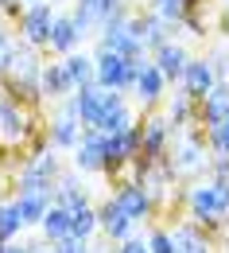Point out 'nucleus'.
Here are the masks:
<instances>
[{"instance_id":"11","label":"nucleus","mask_w":229,"mask_h":253,"mask_svg":"<svg viewBox=\"0 0 229 253\" xmlns=\"http://www.w3.org/2000/svg\"><path fill=\"white\" fill-rule=\"evenodd\" d=\"M167 86H171V82H167V74L148 59V63L140 66V74H136V90H132V94H136V101H140L144 109H156V105L164 101Z\"/></svg>"},{"instance_id":"23","label":"nucleus","mask_w":229,"mask_h":253,"mask_svg":"<svg viewBox=\"0 0 229 253\" xmlns=\"http://www.w3.org/2000/svg\"><path fill=\"white\" fill-rule=\"evenodd\" d=\"M164 117L171 121V128H175V132H183V128L195 125V117H198V101H195V97H187V94H175L171 101H167V113H164Z\"/></svg>"},{"instance_id":"25","label":"nucleus","mask_w":229,"mask_h":253,"mask_svg":"<svg viewBox=\"0 0 229 253\" xmlns=\"http://www.w3.org/2000/svg\"><path fill=\"white\" fill-rule=\"evenodd\" d=\"M70 234H74V238H82V242H94V234H101L98 207H94V203H90V207H82V211H74V222H70Z\"/></svg>"},{"instance_id":"2","label":"nucleus","mask_w":229,"mask_h":253,"mask_svg":"<svg viewBox=\"0 0 229 253\" xmlns=\"http://www.w3.org/2000/svg\"><path fill=\"white\" fill-rule=\"evenodd\" d=\"M167 160H171L175 175H195V171H206V175H210V144H206V128L191 125V128H187V136L171 140Z\"/></svg>"},{"instance_id":"16","label":"nucleus","mask_w":229,"mask_h":253,"mask_svg":"<svg viewBox=\"0 0 229 253\" xmlns=\"http://www.w3.org/2000/svg\"><path fill=\"white\" fill-rule=\"evenodd\" d=\"M152 63L167 74V82H179V78H183V70H187V63H191V55L183 51V43L167 39L160 51H152Z\"/></svg>"},{"instance_id":"1","label":"nucleus","mask_w":229,"mask_h":253,"mask_svg":"<svg viewBox=\"0 0 229 253\" xmlns=\"http://www.w3.org/2000/svg\"><path fill=\"white\" fill-rule=\"evenodd\" d=\"M229 214V179H198L187 187V218L206 226L210 234H222V222Z\"/></svg>"},{"instance_id":"9","label":"nucleus","mask_w":229,"mask_h":253,"mask_svg":"<svg viewBox=\"0 0 229 253\" xmlns=\"http://www.w3.org/2000/svg\"><path fill=\"white\" fill-rule=\"evenodd\" d=\"M179 82H183V94H187V97L206 101V97L218 90V70H214V63H210V59H191Z\"/></svg>"},{"instance_id":"29","label":"nucleus","mask_w":229,"mask_h":253,"mask_svg":"<svg viewBox=\"0 0 229 253\" xmlns=\"http://www.w3.org/2000/svg\"><path fill=\"white\" fill-rule=\"evenodd\" d=\"M51 250H55V253H94V250H90V242H82V238H74V234L63 238V242H55Z\"/></svg>"},{"instance_id":"24","label":"nucleus","mask_w":229,"mask_h":253,"mask_svg":"<svg viewBox=\"0 0 229 253\" xmlns=\"http://www.w3.org/2000/svg\"><path fill=\"white\" fill-rule=\"evenodd\" d=\"M51 203H55V199H47V195H16V207H20L24 226H39V222L47 218Z\"/></svg>"},{"instance_id":"45","label":"nucleus","mask_w":229,"mask_h":253,"mask_svg":"<svg viewBox=\"0 0 229 253\" xmlns=\"http://www.w3.org/2000/svg\"><path fill=\"white\" fill-rule=\"evenodd\" d=\"M226 4H229V0H226Z\"/></svg>"},{"instance_id":"22","label":"nucleus","mask_w":229,"mask_h":253,"mask_svg":"<svg viewBox=\"0 0 229 253\" xmlns=\"http://www.w3.org/2000/svg\"><path fill=\"white\" fill-rule=\"evenodd\" d=\"M226 117H229V86H218L206 101H198V121H202V128H210L222 125Z\"/></svg>"},{"instance_id":"44","label":"nucleus","mask_w":229,"mask_h":253,"mask_svg":"<svg viewBox=\"0 0 229 253\" xmlns=\"http://www.w3.org/2000/svg\"><path fill=\"white\" fill-rule=\"evenodd\" d=\"M24 4H39V0H24Z\"/></svg>"},{"instance_id":"34","label":"nucleus","mask_w":229,"mask_h":253,"mask_svg":"<svg viewBox=\"0 0 229 253\" xmlns=\"http://www.w3.org/2000/svg\"><path fill=\"white\" fill-rule=\"evenodd\" d=\"M24 8H28L24 0H0V12H4V16H12V20H20V16H24Z\"/></svg>"},{"instance_id":"3","label":"nucleus","mask_w":229,"mask_h":253,"mask_svg":"<svg viewBox=\"0 0 229 253\" xmlns=\"http://www.w3.org/2000/svg\"><path fill=\"white\" fill-rule=\"evenodd\" d=\"M94 63H98V86L105 90H136V74H140V66L148 63V59H140V63H132L125 55H117L113 47H105L98 43V51H94Z\"/></svg>"},{"instance_id":"6","label":"nucleus","mask_w":229,"mask_h":253,"mask_svg":"<svg viewBox=\"0 0 229 253\" xmlns=\"http://www.w3.org/2000/svg\"><path fill=\"white\" fill-rule=\"evenodd\" d=\"M55 4H47V0H39V4H28L24 8V16L16 20V28H20V39L24 43H32V47H47V39H51V28H55Z\"/></svg>"},{"instance_id":"42","label":"nucleus","mask_w":229,"mask_h":253,"mask_svg":"<svg viewBox=\"0 0 229 253\" xmlns=\"http://www.w3.org/2000/svg\"><path fill=\"white\" fill-rule=\"evenodd\" d=\"M222 28H226V35H229V12H226V20H222Z\"/></svg>"},{"instance_id":"36","label":"nucleus","mask_w":229,"mask_h":253,"mask_svg":"<svg viewBox=\"0 0 229 253\" xmlns=\"http://www.w3.org/2000/svg\"><path fill=\"white\" fill-rule=\"evenodd\" d=\"M187 253H214V242H206V246H195V250H187Z\"/></svg>"},{"instance_id":"33","label":"nucleus","mask_w":229,"mask_h":253,"mask_svg":"<svg viewBox=\"0 0 229 253\" xmlns=\"http://www.w3.org/2000/svg\"><path fill=\"white\" fill-rule=\"evenodd\" d=\"M121 253H152V250H148V242H144V238H136V234H132V238L121 242Z\"/></svg>"},{"instance_id":"14","label":"nucleus","mask_w":229,"mask_h":253,"mask_svg":"<svg viewBox=\"0 0 229 253\" xmlns=\"http://www.w3.org/2000/svg\"><path fill=\"white\" fill-rule=\"evenodd\" d=\"M98 222H101V234H105V238H113V242H125V238H132V230H136V222L117 207V199H113V195L98 207Z\"/></svg>"},{"instance_id":"31","label":"nucleus","mask_w":229,"mask_h":253,"mask_svg":"<svg viewBox=\"0 0 229 253\" xmlns=\"http://www.w3.org/2000/svg\"><path fill=\"white\" fill-rule=\"evenodd\" d=\"M210 175L214 179H229V156H210Z\"/></svg>"},{"instance_id":"15","label":"nucleus","mask_w":229,"mask_h":253,"mask_svg":"<svg viewBox=\"0 0 229 253\" xmlns=\"http://www.w3.org/2000/svg\"><path fill=\"white\" fill-rule=\"evenodd\" d=\"M82 128H86V125H82V121H78V117L63 105V109L51 117L47 136H51V144H55V148H70V152H74V148H78V140H82Z\"/></svg>"},{"instance_id":"40","label":"nucleus","mask_w":229,"mask_h":253,"mask_svg":"<svg viewBox=\"0 0 229 253\" xmlns=\"http://www.w3.org/2000/svg\"><path fill=\"white\" fill-rule=\"evenodd\" d=\"M183 4H187V8H202V0H183Z\"/></svg>"},{"instance_id":"18","label":"nucleus","mask_w":229,"mask_h":253,"mask_svg":"<svg viewBox=\"0 0 229 253\" xmlns=\"http://www.w3.org/2000/svg\"><path fill=\"white\" fill-rule=\"evenodd\" d=\"M55 203H63L66 211L90 207V191L82 183V171H63V175H59V199H55Z\"/></svg>"},{"instance_id":"4","label":"nucleus","mask_w":229,"mask_h":253,"mask_svg":"<svg viewBox=\"0 0 229 253\" xmlns=\"http://www.w3.org/2000/svg\"><path fill=\"white\" fill-rule=\"evenodd\" d=\"M39 125H35L32 117V105H24V101H16V97H0V140L4 144H28Z\"/></svg>"},{"instance_id":"20","label":"nucleus","mask_w":229,"mask_h":253,"mask_svg":"<svg viewBox=\"0 0 229 253\" xmlns=\"http://www.w3.org/2000/svg\"><path fill=\"white\" fill-rule=\"evenodd\" d=\"M78 43H82L78 24H74L70 16H55V28H51V39H47V51H55V55H70Z\"/></svg>"},{"instance_id":"10","label":"nucleus","mask_w":229,"mask_h":253,"mask_svg":"<svg viewBox=\"0 0 229 253\" xmlns=\"http://www.w3.org/2000/svg\"><path fill=\"white\" fill-rule=\"evenodd\" d=\"M140 125H144V148H140V156H148V160H167V152H171V140H175V128H171V121L152 113V117H144Z\"/></svg>"},{"instance_id":"5","label":"nucleus","mask_w":229,"mask_h":253,"mask_svg":"<svg viewBox=\"0 0 229 253\" xmlns=\"http://www.w3.org/2000/svg\"><path fill=\"white\" fill-rule=\"evenodd\" d=\"M113 199H117V207H121V211H125V214H129L136 226H140V222H152L156 214H160V203L152 199V191L144 187L140 179H132V175L117 183Z\"/></svg>"},{"instance_id":"32","label":"nucleus","mask_w":229,"mask_h":253,"mask_svg":"<svg viewBox=\"0 0 229 253\" xmlns=\"http://www.w3.org/2000/svg\"><path fill=\"white\" fill-rule=\"evenodd\" d=\"M210 63L218 70V86H229V55H214Z\"/></svg>"},{"instance_id":"7","label":"nucleus","mask_w":229,"mask_h":253,"mask_svg":"<svg viewBox=\"0 0 229 253\" xmlns=\"http://www.w3.org/2000/svg\"><path fill=\"white\" fill-rule=\"evenodd\" d=\"M66 109L82 121L86 128H98L101 117H105V86H82V90H74L70 94V101H66Z\"/></svg>"},{"instance_id":"27","label":"nucleus","mask_w":229,"mask_h":253,"mask_svg":"<svg viewBox=\"0 0 229 253\" xmlns=\"http://www.w3.org/2000/svg\"><path fill=\"white\" fill-rule=\"evenodd\" d=\"M144 242H148V250H152V253H179V246H175V234H171V226H152Z\"/></svg>"},{"instance_id":"28","label":"nucleus","mask_w":229,"mask_h":253,"mask_svg":"<svg viewBox=\"0 0 229 253\" xmlns=\"http://www.w3.org/2000/svg\"><path fill=\"white\" fill-rule=\"evenodd\" d=\"M152 12L167 20V24H183V16H187V4L183 0H152Z\"/></svg>"},{"instance_id":"8","label":"nucleus","mask_w":229,"mask_h":253,"mask_svg":"<svg viewBox=\"0 0 229 253\" xmlns=\"http://www.w3.org/2000/svg\"><path fill=\"white\" fill-rule=\"evenodd\" d=\"M74 171H82V175L105 171V132L101 128H82V140L74 148Z\"/></svg>"},{"instance_id":"26","label":"nucleus","mask_w":229,"mask_h":253,"mask_svg":"<svg viewBox=\"0 0 229 253\" xmlns=\"http://www.w3.org/2000/svg\"><path fill=\"white\" fill-rule=\"evenodd\" d=\"M24 230H28V226H24V218H20L16 199H8V203L0 207V242H16Z\"/></svg>"},{"instance_id":"30","label":"nucleus","mask_w":229,"mask_h":253,"mask_svg":"<svg viewBox=\"0 0 229 253\" xmlns=\"http://www.w3.org/2000/svg\"><path fill=\"white\" fill-rule=\"evenodd\" d=\"M39 250V242H24V238H16V242H0V253H35Z\"/></svg>"},{"instance_id":"43","label":"nucleus","mask_w":229,"mask_h":253,"mask_svg":"<svg viewBox=\"0 0 229 253\" xmlns=\"http://www.w3.org/2000/svg\"><path fill=\"white\" fill-rule=\"evenodd\" d=\"M4 203H8V199H4V195H0V207H4Z\"/></svg>"},{"instance_id":"21","label":"nucleus","mask_w":229,"mask_h":253,"mask_svg":"<svg viewBox=\"0 0 229 253\" xmlns=\"http://www.w3.org/2000/svg\"><path fill=\"white\" fill-rule=\"evenodd\" d=\"M63 66H66V74H70V82H74V90L98 82V63H94V55H78V51H70V55H63Z\"/></svg>"},{"instance_id":"35","label":"nucleus","mask_w":229,"mask_h":253,"mask_svg":"<svg viewBox=\"0 0 229 253\" xmlns=\"http://www.w3.org/2000/svg\"><path fill=\"white\" fill-rule=\"evenodd\" d=\"M90 250L94 253H121V242H113V238L101 234V242H90Z\"/></svg>"},{"instance_id":"12","label":"nucleus","mask_w":229,"mask_h":253,"mask_svg":"<svg viewBox=\"0 0 229 253\" xmlns=\"http://www.w3.org/2000/svg\"><path fill=\"white\" fill-rule=\"evenodd\" d=\"M16 195H47V199H59V179H51L35 160H28L16 175Z\"/></svg>"},{"instance_id":"13","label":"nucleus","mask_w":229,"mask_h":253,"mask_svg":"<svg viewBox=\"0 0 229 253\" xmlns=\"http://www.w3.org/2000/svg\"><path fill=\"white\" fill-rule=\"evenodd\" d=\"M129 28H132V35H140V39H144V47H148V51H160V47L167 43V32H171V24L160 20L156 12H132Z\"/></svg>"},{"instance_id":"19","label":"nucleus","mask_w":229,"mask_h":253,"mask_svg":"<svg viewBox=\"0 0 229 253\" xmlns=\"http://www.w3.org/2000/svg\"><path fill=\"white\" fill-rule=\"evenodd\" d=\"M70 222H74V211H66L63 203H51L47 218L39 222V234H43V242H47V246H55V242L70 238Z\"/></svg>"},{"instance_id":"37","label":"nucleus","mask_w":229,"mask_h":253,"mask_svg":"<svg viewBox=\"0 0 229 253\" xmlns=\"http://www.w3.org/2000/svg\"><path fill=\"white\" fill-rule=\"evenodd\" d=\"M4 47H12V39H8V35H4V28H0V51H4Z\"/></svg>"},{"instance_id":"17","label":"nucleus","mask_w":229,"mask_h":253,"mask_svg":"<svg viewBox=\"0 0 229 253\" xmlns=\"http://www.w3.org/2000/svg\"><path fill=\"white\" fill-rule=\"evenodd\" d=\"M39 86H43V101H63L66 94H74V82H70L63 63H43Z\"/></svg>"},{"instance_id":"39","label":"nucleus","mask_w":229,"mask_h":253,"mask_svg":"<svg viewBox=\"0 0 229 253\" xmlns=\"http://www.w3.org/2000/svg\"><path fill=\"white\" fill-rule=\"evenodd\" d=\"M222 132H226V144H229V117L222 121Z\"/></svg>"},{"instance_id":"41","label":"nucleus","mask_w":229,"mask_h":253,"mask_svg":"<svg viewBox=\"0 0 229 253\" xmlns=\"http://www.w3.org/2000/svg\"><path fill=\"white\" fill-rule=\"evenodd\" d=\"M222 234H226V238H229V214H226V222H222Z\"/></svg>"},{"instance_id":"38","label":"nucleus","mask_w":229,"mask_h":253,"mask_svg":"<svg viewBox=\"0 0 229 253\" xmlns=\"http://www.w3.org/2000/svg\"><path fill=\"white\" fill-rule=\"evenodd\" d=\"M35 253H55V250H51V246H47V242H39V250H35Z\"/></svg>"}]
</instances>
